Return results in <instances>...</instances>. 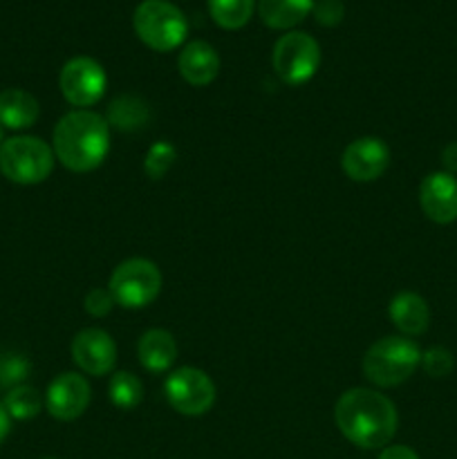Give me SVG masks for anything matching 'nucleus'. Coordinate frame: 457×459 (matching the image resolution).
I'll use <instances>...</instances> for the list:
<instances>
[{"label":"nucleus","instance_id":"nucleus-21","mask_svg":"<svg viewBox=\"0 0 457 459\" xmlns=\"http://www.w3.org/2000/svg\"><path fill=\"white\" fill-rule=\"evenodd\" d=\"M108 393H110V402L115 403L119 411H133V408H137L139 403H142L143 385L133 372L121 370L112 375Z\"/></svg>","mask_w":457,"mask_h":459},{"label":"nucleus","instance_id":"nucleus-19","mask_svg":"<svg viewBox=\"0 0 457 459\" xmlns=\"http://www.w3.org/2000/svg\"><path fill=\"white\" fill-rule=\"evenodd\" d=\"M148 119H151V108L143 99L134 97V94L116 97L106 112L108 126L121 130V133H134V130L143 128Z\"/></svg>","mask_w":457,"mask_h":459},{"label":"nucleus","instance_id":"nucleus-10","mask_svg":"<svg viewBox=\"0 0 457 459\" xmlns=\"http://www.w3.org/2000/svg\"><path fill=\"white\" fill-rule=\"evenodd\" d=\"M90 397L92 394H90V384L85 381V377L76 375V372H63L47 385L45 406L54 420L74 421L88 411Z\"/></svg>","mask_w":457,"mask_h":459},{"label":"nucleus","instance_id":"nucleus-13","mask_svg":"<svg viewBox=\"0 0 457 459\" xmlns=\"http://www.w3.org/2000/svg\"><path fill=\"white\" fill-rule=\"evenodd\" d=\"M419 204L428 220L437 224H451L457 220V179L455 175L430 173L419 186Z\"/></svg>","mask_w":457,"mask_h":459},{"label":"nucleus","instance_id":"nucleus-8","mask_svg":"<svg viewBox=\"0 0 457 459\" xmlns=\"http://www.w3.org/2000/svg\"><path fill=\"white\" fill-rule=\"evenodd\" d=\"M166 399L170 406L186 417H200L215 403V384L197 368H179L166 379Z\"/></svg>","mask_w":457,"mask_h":459},{"label":"nucleus","instance_id":"nucleus-31","mask_svg":"<svg viewBox=\"0 0 457 459\" xmlns=\"http://www.w3.org/2000/svg\"><path fill=\"white\" fill-rule=\"evenodd\" d=\"M3 142H4V128L0 126V146H3Z\"/></svg>","mask_w":457,"mask_h":459},{"label":"nucleus","instance_id":"nucleus-26","mask_svg":"<svg viewBox=\"0 0 457 459\" xmlns=\"http://www.w3.org/2000/svg\"><path fill=\"white\" fill-rule=\"evenodd\" d=\"M83 307L90 316L101 318V316H108V314H110V309L115 307V299H112L110 290H101V287H97V290H92L85 294Z\"/></svg>","mask_w":457,"mask_h":459},{"label":"nucleus","instance_id":"nucleus-3","mask_svg":"<svg viewBox=\"0 0 457 459\" xmlns=\"http://www.w3.org/2000/svg\"><path fill=\"white\" fill-rule=\"evenodd\" d=\"M421 363V350L408 336H384L367 348L363 375L379 388H394L410 379Z\"/></svg>","mask_w":457,"mask_h":459},{"label":"nucleus","instance_id":"nucleus-27","mask_svg":"<svg viewBox=\"0 0 457 459\" xmlns=\"http://www.w3.org/2000/svg\"><path fill=\"white\" fill-rule=\"evenodd\" d=\"M316 21L325 27H334L343 21V3L341 0H318L314 4Z\"/></svg>","mask_w":457,"mask_h":459},{"label":"nucleus","instance_id":"nucleus-5","mask_svg":"<svg viewBox=\"0 0 457 459\" xmlns=\"http://www.w3.org/2000/svg\"><path fill=\"white\" fill-rule=\"evenodd\" d=\"M134 34L155 52H170L186 40L188 22L175 4L166 0H143L133 16Z\"/></svg>","mask_w":457,"mask_h":459},{"label":"nucleus","instance_id":"nucleus-29","mask_svg":"<svg viewBox=\"0 0 457 459\" xmlns=\"http://www.w3.org/2000/svg\"><path fill=\"white\" fill-rule=\"evenodd\" d=\"M442 164L446 169V173L455 175L457 173V142L448 143L442 151Z\"/></svg>","mask_w":457,"mask_h":459},{"label":"nucleus","instance_id":"nucleus-2","mask_svg":"<svg viewBox=\"0 0 457 459\" xmlns=\"http://www.w3.org/2000/svg\"><path fill=\"white\" fill-rule=\"evenodd\" d=\"M54 157L72 173L99 169L110 151V126L92 110H72L58 119L52 137Z\"/></svg>","mask_w":457,"mask_h":459},{"label":"nucleus","instance_id":"nucleus-9","mask_svg":"<svg viewBox=\"0 0 457 459\" xmlns=\"http://www.w3.org/2000/svg\"><path fill=\"white\" fill-rule=\"evenodd\" d=\"M58 85L70 106L76 110H88L106 92L108 76L101 63L90 56H76L63 65Z\"/></svg>","mask_w":457,"mask_h":459},{"label":"nucleus","instance_id":"nucleus-18","mask_svg":"<svg viewBox=\"0 0 457 459\" xmlns=\"http://www.w3.org/2000/svg\"><path fill=\"white\" fill-rule=\"evenodd\" d=\"M314 9V0H260L258 13L272 30H291Z\"/></svg>","mask_w":457,"mask_h":459},{"label":"nucleus","instance_id":"nucleus-11","mask_svg":"<svg viewBox=\"0 0 457 459\" xmlns=\"http://www.w3.org/2000/svg\"><path fill=\"white\" fill-rule=\"evenodd\" d=\"M345 175L354 182H375L385 173L390 164V148L379 137L354 139L343 151Z\"/></svg>","mask_w":457,"mask_h":459},{"label":"nucleus","instance_id":"nucleus-25","mask_svg":"<svg viewBox=\"0 0 457 459\" xmlns=\"http://www.w3.org/2000/svg\"><path fill=\"white\" fill-rule=\"evenodd\" d=\"M421 366H424L426 375L442 379V377L451 375L455 361H453V354L446 348H430L421 354Z\"/></svg>","mask_w":457,"mask_h":459},{"label":"nucleus","instance_id":"nucleus-30","mask_svg":"<svg viewBox=\"0 0 457 459\" xmlns=\"http://www.w3.org/2000/svg\"><path fill=\"white\" fill-rule=\"evenodd\" d=\"M9 430H12V417H9L7 408H4V403L0 402V444L7 439Z\"/></svg>","mask_w":457,"mask_h":459},{"label":"nucleus","instance_id":"nucleus-1","mask_svg":"<svg viewBox=\"0 0 457 459\" xmlns=\"http://www.w3.org/2000/svg\"><path fill=\"white\" fill-rule=\"evenodd\" d=\"M336 429L354 446L375 451L388 446L397 433V408L385 394L370 388H352L334 406Z\"/></svg>","mask_w":457,"mask_h":459},{"label":"nucleus","instance_id":"nucleus-4","mask_svg":"<svg viewBox=\"0 0 457 459\" xmlns=\"http://www.w3.org/2000/svg\"><path fill=\"white\" fill-rule=\"evenodd\" d=\"M54 151L39 137L21 134L4 139L0 146V173L13 184L31 186L49 178L54 169Z\"/></svg>","mask_w":457,"mask_h":459},{"label":"nucleus","instance_id":"nucleus-6","mask_svg":"<svg viewBox=\"0 0 457 459\" xmlns=\"http://www.w3.org/2000/svg\"><path fill=\"white\" fill-rule=\"evenodd\" d=\"M112 299L128 309H142L151 305L161 291V272L146 258L124 260L110 276Z\"/></svg>","mask_w":457,"mask_h":459},{"label":"nucleus","instance_id":"nucleus-16","mask_svg":"<svg viewBox=\"0 0 457 459\" xmlns=\"http://www.w3.org/2000/svg\"><path fill=\"white\" fill-rule=\"evenodd\" d=\"M40 106L36 97L21 88H7L0 92V126L7 130H25L39 121Z\"/></svg>","mask_w":457,"mask_h":459},{"label":"nucleus","instance_id":"nucleus-20","mask_svg":"<svg viewBox=\"0 0 457 459\" xmlns=\"http://www.w3.org/2000/svg\"><path fill=\"white\" fill-rule=\"evenodd\" d=\"M4 408H7L9 417L18 421H27V420H34L40 411H43V397L36 388L31 385H18V388L9 390L3 399Z\"/></svg>","mask_w":457,"mask_h":459},{"label":"nucleus","instance_id":"nucleus-24","mask_svg":"<svg viewBox=\"0 0 457 459\" xmlns=\"http://www.w3.org/2000/svg\"><path fill=\"white\" fill-rule=\"evenodd\" d=\"M175 157H177V151H175L173 143L168 142H157L152 143L151 151L146 152V160H143V170L151 179H161L170 170V166L175 164Z\"/></svg>","mask_w":457,"mask_h":459},{"label":"nucleus","instance_id":"nucleus-22","mask_svg":"<svg viewBox=\"0 0 457 459\" xmlns=\"http://www.w3.org/2000/svg\"><path fill=\"white\" fill-rule=\"evenodd\" d=\"M209 9L222 30H240L254 13V0H209Z\"/></svg>","mask_w":457,"mask_h":459},{"label":"nucleus","instance_id":"nucleus-28","mask_svg":"<svg viewBox=\"0 0 457 459\" xmlns=\"http://www.w3.org/2000/svg\"><path fill=\"white\" fill-rule=\"evenodd\" d=\"M379 459H419V455H417L412 448L399 444V446H385L384 451H381Z\"/></svg>","mask_w":457,"mask_h":459},{"label":"nucleus","instance_id":"nucleus-17","mask_svg":"<svg viewBox=\"0 0 457 459\" xmlns=\"http://www.w3.org/2000/svg\"><path fill=\"white\" fill-rule=\"evenodd\" d=\"M137 354L148 372L160 375V372H168L173 368L175 359H177V343H175V336L170 332L155 327L139 339Z\"/></svg>","mask_w":457,"mask_h":459},{"label":"nucleus","instance_id":"nucleus-14","mask_svg":"<svg viewBox=\"0 0 457 459\" xmlns=\"http://www.w3.org/2000/svg\"><path fill=\"white\" fill-rule=\"evenodd\" d=\"M179 74L186 83L195 88H204L218 76L220 72V56L209 43L204 40H193L179 54Z\"/></svg>","mask_w":457,"mask_h":459},{"label":"nucleus","instance_id":"nucleus-23","mask_svg":"<svg viewBox=\"0 0 457 459\" xmlns=\"http://www.w3.org/2000/svg\"><path fill=\"white\" fill-rule=\"evenodd\" d=\"M30 370L31 363L25 354L0 352V390L9 393V390L22 385L30 377Z\"/></svg>","mask_w":457,"mask_h":459},{"label":"nucleus","instance_id":"nucleus-15","mask_svg":"<svg viewBox=\"0 0 457 459\" xmlns=\"http://www.w3.org/2000/svg\"><path fill=\"white\" fill-rule=\"evenodd\" d=\"M390 321L406 336H419L428 330L430 309L428 303L415 291H401L390 300Z\"/></svg>","mask_w":457,"mask_h":459},{"label":"nucleus","instance_id":"nucleus-12","mask_svg":"<svg viewBox=\"0 0 457 459\" xmlns=\"http://www.w3.org/2000/svg\"><path fill=\"white\" fill-rule=\"evenodd\" d=\"M72 359L85 375L103 377L115 368L116 345L108 332L88 327V330H81L72 341Z\"/></svg>","mask_w":457,"mask_h":459},{"label":"nucleus","instance_id":"nucleus-7","mask_svg":"<svg viewBox=\"0 0 457 459\" xmlns=\"http://www.w3.org/2000/svg\"><path fill=\"white\" fill-rule=\"evenodd\" d=\"M321 65V48L303 31L280 36L273 48V70L287 85H303Z\"/></svg>","mask_w":457,"mask_h":459}]
</instances>
